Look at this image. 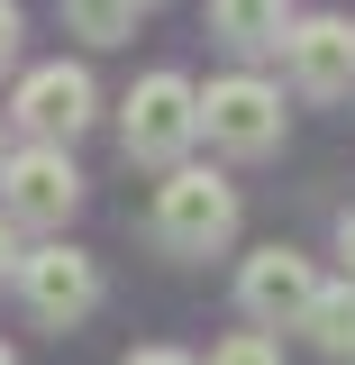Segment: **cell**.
<instances>
[{
    "label": "cell",
    "instance_id": "1",
    "mask_svg": "<svg viewBox=\"0 0 355 365\" xmlns=\"http://www.w3.org/2000/svg\"><path fill=\"white\" fill-rule=\"evenodd\" d=\"M146 228H155L164 256H219L228 237H237V182L210 174V165H174V174L155 182Z\"/></svg>",
    "mask_w": 355,
    "mask_h": 365
},
{
    "label": "cell",
    "instance_id": "2",
    "mask_svg": "<svg viewBox=\"0 0 355 365\" xmlns=\"http://www.w3.org/2000/svg\"><path fill=\"white\" fill-rule=\"evenodd\" d=\"M119 137H128L137 165H164V174H174L182 155H191V137H201V83L146 73V83L119 101Z\"/></svg>",
    "mask_w": 355,
    "mask_h": 365
},
{
    "label": "cell",
    "instance_id": "3",
    "mask_svg": "<svg viewBox=\"0 0 355 365\" xmlns=\"http://www.w3.org/2000/svg\"><path fill=\"white\" fill-rule=\"evenodd\" d=\"M201 137L219 155H273L282 146V91L265 73H219L201 91Z\"/></svg>",
    "mask_w": 355,
    "mask_h": 365
},
{
    "label": "cell",
    "instance_id": "4",
    "mask_svg": "<svg viewBox=\"0 0 355 365\" xmlns=\"http://www.w3.org/2000/svg\"><path fill=\"white\" fill-rule=\"evenodd\" d=\"M73 201H83V174H73L64 146H18L0 165V220L9 228H64Z\"/></svg>",
    "mask_w": 355,
    "mask_h": 365
},
{
    "label": "cell",
    "instance_id": "5",
    "mask_svg": "<svg viewBox=\"0 0 355 365\" xmlns=\"http://www.w3.org/2000/svg\"><path fill=\"white\" fill-rule=\"evenodd\" d=\"M18 292H28V311H37L46 329H73V319L100 311V265H91L83 247L46 237V247H28V256H18Z\"/></svg>",
    "mask_w": 355,
    "mask_h": 365
},
{
    "label": "cell",
    "instance_id": "6",
    "mask_svg": "<svg viewBox=\"0 0 355 365\" xmlns=\"http://www.w3.org/2000/svg\"><path fill=\"white\" fill-rule=\"evenodd\" d=\"M9 110H18V128L37 137V146H73L91 128V110H100V91H91L83 64H28Z\"/></svg>",
    "mask_w": 355,
    "mask_h": 365
},
{
    "label": "cell",
    "instance_id": "7",
    "mask_svg": "<svg viewBox=\"0 0 355 365\" xmlns=\"http://www.w3.org/2000/svg\"><path fill=\"white\" fill-rule=\"evenodd\" d=\"M310 302H319V265H310V256H292V247L246 256V274H237V311L255 319V329H301Z\"/></svg>",
    "mask_w": 355,
    "mask_h": 365
},
{
    "label": "cell",
    "instance_id": "8",
    "mask_svg": "<svg viewBox=\"0 0 355 365\" xmlns=\"http://www.w3.org/2000/svg\"><path fill=\"white\" fill-rule=\"evenodd\" d=\"M282 55H292V83L310 91V101H337V91H355V19H328V9L292 19Z\"/></svg>",
    "mask_w": 355,
    "mask_h": 365
},
{
    "label": "cell",
    "instance_id": "9",
    "mask_svg": "<svg viewBox=\"0 0 355 365\" xmlns=\"http://www.w3.org/2000/svg\"><path fill=\"white\" fill-rule=\"evenodd\" d=\"M210 28L237 55H273V46L292 37V0H210Z\"/></svg>",
    "mask_w": 355,
    "mask_h": 365
},
{
    "label": "cell",
    "instance_id": "10",
    "mask_svg": "<svg viewBox=\"0 0 355 365\" xmlns=\"http://www.w3.org/2000/svg\"><path fill=\"white\" fill-rule=\"evenodd\" d=\"M310 347L319 356H355V283H319V302H310Z\"/></svg>",
    "mask_w": 355,
    "mask_h": 365
},
{
    "label": "cell",
    "instance_id": "11",
    "mask_svg": "<svg viewBox=\"0 0 355 365\" xmlns=\"http://www.w3.org/2000/svg\"><path fill=\"white\" fill-rule=\"evenodd\" d=\"M64 28L83 46H128L137 37V0H64Z\"/></svg>",
    "mask_w": 355,
    "mask_h": 365
},
{
    "label": "cell",
    "instance_id": "12",
    "mask_svg": "<svg viewBox=\"0 0 355 365\" xmlns=\"http://www.w3.org/2000/svg\"><path fill=\"white\" fill-rule=\"evenodd\" d=\"M210 365H282V347H273L265 329H237V338H219V347H210Z\"/></svg>",
    "mask_w": 355,
    "mask_h": 365
},
{
    "label": "cell",
    "instance_id": "13",
    "mask_svg": "<svg viewBox=\"0 0 355 365\" xmlns=\"http://www.w3.org/2000/svg\"><path fill=\"white\" fill-rule=\"evenodd\" d=\"M18 64V0H0V73Z\"/></svg>",
    "mask_w": 355,
    "mask_h": 365
},
{
    "label": "cell",
    "instance_id": "14",
    "mask_svg": "<svg viewBox=\"0 0 355 365\" xmlns=\"http://www.w3.org/2000/svg\"><path fill=\"white\" fill-rule=\"evenodd\" d=\"M128 365H201V356H182V347H128Z\"/></svg>",
    "mask_w": 355,
    "mask_h": 365
},
{
    "label": "cell",
    "instance_id": "15",
    "mask_svg": "<svg viewBox=\"0 0 355 365\" xmlns=\"http://www.w3.org/2000/svg\"><path fill=\"white\" fill-rule=\"evenodd\" d=\"M337 256H346V283H355V210H337Z\"/></svg>",
    "mask_w": 355,
    "mask_h": 365
},
{
    "label": "cell",
    "instance_id": "16",
    "mask_svg": "<svg viewBox=\"0 0 355 365\" xmlns=\"http://www.w3.org/2000/svg\"><path fill=\"white\" fill-rule=\"evenodd\" d=\"M18 256H28V247H18V228L0 220V274H18Z\"/></svg>",
    "mask_w": 355,
    "mask_h": 365
},
{
    "label": "cell",
    "instance_id": "17",
    "mask_svg": "<svg viewBox=\"0 0 355 365\" xmlns=\"http://www.w3.org/2000/svg\"><path fill=\"white\" fill-rule=\"evenodd\" d=\"M0 165H9V137H0Z\"/></svg>",
    "mask_w": 355,
    "mask_h": 365
},
{
    "label": "cell",
    "instance_id": "18",
    "mask_svg": "<svg viewBox=\"0 0 355 365\" xmlns=\"http://www.w3.org/2000/svg\"><path fill=\"white\" fill-rule=\"evenodd\" d=\"M0 365H18V356H9V347H0Z\"/></svg>",
    "mask_w": 355,
    "mask_h": 365
}]
</instances>
